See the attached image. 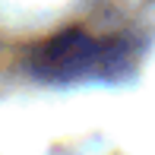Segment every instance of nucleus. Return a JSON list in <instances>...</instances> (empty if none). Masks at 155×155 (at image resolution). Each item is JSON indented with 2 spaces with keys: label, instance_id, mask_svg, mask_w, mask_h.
Returning <instances> with one entry per match:
<instances>
[{
  "label": "nucleus",
  "instance_id": "obj_1",
  "mask_svg": "<svg viewBox=\"0 0 155 155\" xmlns=\"http://www.w3.org/2000/svg\"><path fill=\"white\" fill-rule=\"evenodd\" d=\"M111 54H114V45L95 41L86 32H63L35 51L32 67L45 79H73V76L101 70Z\"/></svg>",
  "mask_w": 155,
  "mask_h": 155
}]
</instances>
